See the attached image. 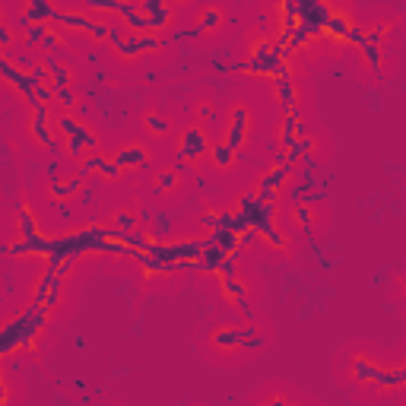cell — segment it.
I'll return each mask as SVG.
<instances>
[{"mask_svg": "<svg viewBox=\"0 0 406 406\" xmlns=\"http://www.w3.org/2000/svg\"><path fill=\"white\" fill-rule=\"evenodd\" d=\"M146 130H150V133H165L168 127H165V121H162V118H152V114H150V118H146Z\"/></svg>", "mask_w": 406, "mask_h": 406, "instance_id": "obj_1", "label": "cell"}]
</instances>
